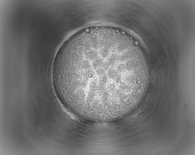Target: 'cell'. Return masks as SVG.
I'll list each match as a JSON object with an SVG mask.
<instances>
[{
  "label": "cell",
  "instance_id": "obj_1",
  "mask_svg": "<svg viewBox=\"0 0 195 155\" xmlns=\"http://www.w3.org/2000/svg\"><path fill=\"white\" fill-rule=\"evenodd\" d=\"M53 72L59 98L77 116L104 121L140 101L149 74L140 49L124 32L99 27L76 34L58 51Z\"/></svg>",
  "mask_w": 195,
  "mask_h": 155
}]
</instances>
